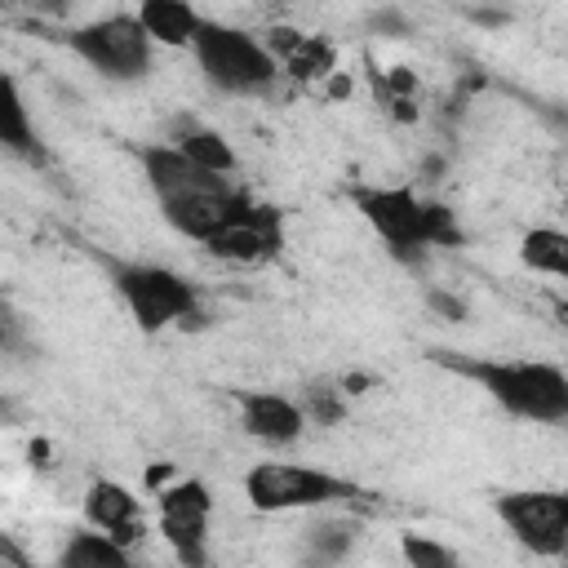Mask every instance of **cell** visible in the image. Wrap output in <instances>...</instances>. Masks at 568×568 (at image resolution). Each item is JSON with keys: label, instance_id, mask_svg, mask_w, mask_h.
Returning <instances> with one entry per match:
<instances>
[{"label": "cell", "instance_id": "1", "mask_svg": "<svg viewBox=\"0 0 568 568\" xmlns=\"http://www.w3.org/2000/svg\"><path fill=\"white\" fill-rule=\"evenodd\" d=\"M430 359L479 382V390H488V399H497L519 422H541V426L568 422V373L555 364H541V359H457L448 351H435Z\"/></svg>", "mask_w": 568, "mask_h": 568}, {"label": "cell", "instance_id": "2", "mask_svg": "<svg viewBox=\"0 0 568 568\" xmlns=\"http://www.w3.org/2000/svg\"><path fill=\"white\" fill-rule=\"evenodd\" d=\"M111 284L120 302L129 306L133 324L142 333H164V328H200V288L155 262H111Z\"/></svg>", "mask_w": 568, "mask_h": 568}, {"label": "cell", "instance_id": "3", "mask_svg": "<svg viewBox=\"0 0 568 568\" xmlns=\"http://www.w3.org/2000/svg\"><path fill=\"white\" fill-rule=\"evenodd\" d=\"M204 80L231 98H257L280 80V62L271 58V49L262 44V36L231 27V22H213L204 18L195 44H191Z\"/></svg>", "mask_w": 568, "mask_h": 568}, {"label": "cell", "instance_id": "4", "mask_svg": "<svg viewBox=\"0 0 568 568\" xmlns=\"http://www.w3.org/2000/svg\"><path fill=\"white\" fill-rule=\"evenodd\" d=\"M58 40L84 67H93L102 80H115V84L146 80L151 67H155V40L138 22V13H106L98 22H84V27L62 31Z\"/></svg>", "mask_w": 568, "mask_h": 568}, {"label": "cell", "instance_id": "5", "mask_svg": "<svg viewBox=\"0 0 568 568\" xmlns=\"http://www.w3.org/2000/svg\"><path fill=\"white\" fill-rule=\"evenodd\" d=\"M244 493H248V506L262 515L315 510V506H342V501L368 497L359 484L337 479V475L315 470V466H297V462H257L244 475Z\"/></svg>", "mask_w": 568, "mask_h": 568}, {"label": "cell", "instance_id": "6", "mask_svg": "<svg viewBox=\"0 0 568 568\" xmlns=\"http://www.w3.org/2000/svg\"><path fill=\"white\" fill-rule=\"evenodd\" d=\"M351 204L364 213V222L377 231V240L390 248L395 262L422 266L430 253L426 235V200L413 186H351Z\"/></svg>", "mask_w": 568, "mask_h": 568}, {"label": "cell", "instance_id": "7", "mask_svg": "<svg viewBox=\"0 0 568 568\" xmlns=\"http://www.w3.org/2000/svg\"><path fill=\"white\" fill-rule=\"evenodd\" d=\"M493 510L524 550L541 559L568 555V488H510L493 497Z\"/></svg>", "mask_w": 568, "mask_h": 568}, {"label": "cell", "instance_id": "8", "mask_svg": "<svg viewBox=\"0 0 568 568\" xmlns=\"http://www.w3.org/2000/svg\"><path fill=\"white\" fill-rule=\"evenodd\" d=\"M155 497H160L155 501L160 532H164L169 550L178 555V564L204 568L209 564V519H213V497H209L204 479H173Z\"/></svg>", "mask_w": 568, "mask_h": 568}, {"label": "cell", "instance_id": "9", "mask_svg": "<svg viewBox=\"0 0 568 568\" xmlns=\"http://www.w3.org/2000/svg\"><path fill=\"white\" fill-rule=\"evenodd\" d=\"M204 248L222 262H235V266H262L271 257H280L284 248V213L275 204H262L257 195L244 200V209L204 240Z\"/></svg>", "mask_w": 568, "mask_h": 568}, {"label": "cell", "instance_id": "10", "mask_svg": "<svg viewBox=\"0 0 568 568\" xmlns=\"http://www.w3.org/2000/svg\"><path fill=\"white\" fill-rule=\"evenodd\" d=\"M138 164H142V178L146 186L155 191V200H182V195H195V191H213L226 182V173H213L204 164H195L182 146L173 142H151V146H138Z\"/></svg>", "mask_w": 568, "mask_h": 568}, {"label": "cell", "instance_id": "11", "mask_svg": "<svg viewBox=\"0 0 568 568\" xmlns=\"http://www.w3.org/2000/svg\"><path fill=\"white\" fill-rule=\"evenodd\" d=\"M248 195H253V191H244V186H235V182H222V186H213V191H195V195H182V200H164L160 213H164V222H169L178 235L204 244L213 231H222V226L244 209Z\"/></svg>", "mask_w": 568, "mask_h": 568}, {"label": "cell", "instance_id": "12", "mask_svg": "<svg viewBox=\"0 0 568 568\" xmlns=\"http://www.w3.org/2000/svg\"><path fill=\"white\" fill-rule=\"evenodd\" d=\"M240 399V426L262 444H297L306 430L302 399H288L280 390H235Z\"/></svg>", "mask_w": 568, "mask_h": 568}, {"label": "cell", "instance_id": "13", "mask_svg": "<svg viewBox=\"0 0 568 568\" xmlns=\"http://www.w3.org/2000/svg\"><path fill=\"white\" fill-rule=\"evenodd\" d=\"M84 519H89V528H102V532H111L124 546H133L146 532V515H142L138 493L124 488V484H115V479H93L89 484V493H84Z\"/></svg>", "mask_w": 568, "mask_h": 568}, {"label": "cell", "instance_id": "14", "mask_svg": "<svg viewBox=\"0 0 568 568\" xmlns=\"http://www.w3.org/2000/svg\"><path fill=\"white\" fill-rule=\"evenodd\" d=\"M138 22L146 27V36L155 44H169V49H182V44H195L204 18L195 13L191 0H138Z\"/></svg>", "mask_w": 568, "mask_h": 568}, {"label": "cell", "instance_id": "15", "mask_svg": "<svg viewBox=\"0 0 568 568\" xmlns=\"http://www.w3.org/2000/svg\"><path fill=\"white\" fill-rule=\"evenodd\" d=\"M0 142H4L13 155H22V160H31V164H44V146H40V133H36V124H31V115H27V102H22V89H18V80H13V75H4Z\"/></svg>", "mask_w": 568, "mask_h": 568}, {"label": "cell", "instance_id": "16", "mask_svg": "<svg viewBox=\"0 0 568 568\" xmlns=\"http://www.w3.org/2000/svg\"><path fill=\"white\" fill-rule=\"evenodd\" d=\"M359 537V519H346V515H328V519H315L306 532H302V559L306 564H337L351 555Z\"/></svg>", "mask_w": 568, "mask_h": 568}, {"label": "cell", "instance_id": "17", "mask_svg": "<svg viewBox=\"0 0 568 568\" xmlns=\"http://www.w3.org/2000/svg\"><path fill=\"white\" fill-rule=\"evenodd\" d=\"M519 262L528 271H537V275H550V280H564L568 284V231H555V226L524 231Z\"/></svg>", "mask_w": 568, "mask_h": 568}, {"label": "cell", "instance_id": "18", "mask_svg": "<svg viewBox=\"0 0 568 568\" xmlns=\"http://www.w3.org/2000/svg\"><path fill=\"white\" fill-rule=\"evenodd\" d=\"M58 564H62V568H124V564H129V546L115 541L111 532L93 528V532H75V537L62 546Z\"/></svg>", "mask_w": 568, "mask_h": 568}, {"label": "cell", "instance_id": "19", "mask_svg": "<svg viewBox=\"0 0 568 568\" xmlns=\"http://www.w3.org/2000/svg\"><path fill=\"white\" fill-rule=\"evenodd\" d=\"M173 146H182L195 164L213 169V173H235V151L231 142L217 133V129H204V124H182L173 133Z\"/></svg>", "mask_w": 568, "mask_h": 568}, {"label": "cell", "instance_id": "20", "mask_svg": "<svg viewBox=\"0 0 568 568\" xmlns=\"http://www.w3.org/2000/svg\"><path fill=\"white\" fill-rule=\"evenodd\" d=\"M333 71H337V44L324 36H306L297 44V53L284 62V75L297 84H324Z\"/></svg>", "mask_w": 568, "mask_h": 568}, {"label": "cell", "instance_id": "21", "mask_svg": "<svg viewBox=\"0 0 568 568\" xmlns=\"http://www.w3.org/2000/svg\"><path fill=\"white\" fill-rule=\"evenodd\" d=\"M302 408H306V422L333 430V426L346 417V390H337V386H328V382H311V386L302 390Z\"/></svg>", "mask_w": 568, "mask_h": 568}, {"label": "cell", "instance_id": "22", "mask_svg": "<svg viewBox=\"0 0 568 568\" xmlns=\"http://www.w3.org/2000/svg\"><path fill=\"white\" fill-rule=\"evenodd\" d=\"M399 555L413 564V568H453L457 564V550L426 537V532H404L399 537Z\"/></svg>", "mask_w": 568, "mask_h": 568}, {"label": "cell", "instance_id": "23", "mask_svg": "<svg viewBox=\"0 0 568 568\" xmlns=\"http://www.w3.org/2000/svg\"><path fill=\"white\" fill-rule=\"evenodd\" d=\"M426 235H430V248H457L466 240V231L457 226V213L439 200H426Z\"/></svg>", "mask_w": 568, "mask_h": 568}, {"label": "cell", "instance_id": "24", "mask_svg": "<svg viewBox=\"0 0 568 568\" xmlns=\"http://www.w3.org/2000/svg\"><path fill=\"white\" fill-rule=\"evenodd\" d=\"M368 36H377V40H408L413 36V18L399 4H382V9L368 13Z\"/></svg>", "mask_w": 568, "mask_h": 568}, {"label": "cell", "instance_id": "25", "mask_svg": "<svg viewBox=\"0 0 568 568\" xmlns=\"http://www.w3.org/2000/svg\"><path fill=\"white\" fill-rule=\"evenodd\" d=\"M302 40H306V31L284 27V22H275V27H266V31H262V44L271 49V58H275L280 67H284V62L297 53V44H302Z\"/></svg>", "mask_w": 568, "mask_h": 568}, {"label": "cell", "instance_id": "26", "mask_svg": "<svg viewBox=\"0 0 568 568\" xmlns=\"http://www.w3.org/2000/svg\"><path fill=\"white\" fill-rule=\"evenodd\" d=\"M426 306H430L435 315H444V320H466V315H470V306H466L462 297L444 293V288H426Z\"/></svg>", "mask_w": 568, "mask_h": 568}, {"label": "cell", "instance_id": "27", "mask_svg": "<svg viewBox=\"0 0 568 568\" xmlns=\"http://www.w3.org/2000/svg\"><path fill=\"white\" fill-rule=\"evenodd\" d=\"M444 169H448V155H439V151H426V155H422V164H417V178H422L426 186H435V182L444 178Z\"/></svg>", "mask_w": 568, "mask_h": 568}, {"label": "cell", "instance_id": "28", "mask_svg": "<svg viewBox=\"0 0 568 568\" xmlns=\"http://www.w3.org/2000/svg\"><path fill=\"white\" fill-rule=\"evenodd\" d=\"M537 111H541V120H546L559 138H568V102H541Z\"/></svg>", "mask_w": 568, "mask_h": 568}, {"label": "cell", "instance_id": "29", "mask_svg": "<svg viewBox=\"0 0 568 568\" xmlns=\"http://www.w3.org/2000/svg\"><path fill=\"white\" fill-rule=\"evenodd\" d=\"M470 22H479V27H506L510 13H501V9H470Z\"/></svg>", "mask_w": 568, "mask_h": 568}, {"label": "cell", "instance_id": "30", "mask_svg": "<svg viewBox=\"0 0 568 568\" xmlns=\"http://www.w3.org/2000/svg\"><path fill=\"white\" fill-rule=\"evenodd\" d=\"M169 475H173V470H169V466H151V470H146V484H151V488H155V484H164V479H169Z\"/></svg>", "mask_w": 568, "mask_h": 568}, {"label": "cell", "instance_id": "31", "mask_svg": "<svg viewBox=\"0 0 568 568\" xmlns=\"http://www.w3.org/2000/svg\"><path fill=\"white\" fill-rule=\"evenodd\" d=\"M564 209H568V200H564Z\"/></svg>", "mask_w": 568, "mask_h": 568}]
</instances>
